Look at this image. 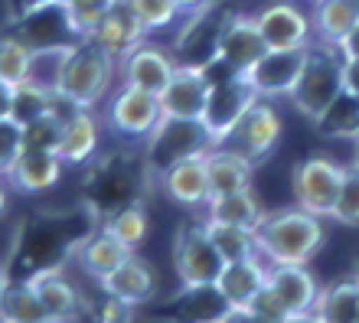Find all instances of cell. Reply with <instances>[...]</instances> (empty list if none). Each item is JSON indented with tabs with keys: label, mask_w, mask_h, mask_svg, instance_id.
<instances>
[{
	"label": "cell",
	"mask_w": 359,
	"mask_h": 323,
	"mask_svg": "<svg viewBox=\"0 0 359 323\" xmlns=\"http://www.w3.org/2000/svg\"><path fill=\"white\" fill-rule=\"evenodd\" d=\"M323 216L294 206V209H278L262 219L255 228L258 252L271 265H307L323 245Z\"/></svg>",
	"instance_id": "cell-1"
},
{
	"label": "cell",
	"mask_w": 359,
	"mask_h": 323,
	"mask_svg": "<svg viewBox=\"0 0 359 323\" xmlns=\"http://www.w3.org/2000/svg\"><path fill=\"white\" fill-rule=\"evenodd\" d=\"M114 76H118V56H111L98 39L86 36L69 49L66 69L59 78V95L79 108H95L108 98Z\"/></svg>",
	"instance_id": "cell-2"
},
{
	"label": "cell",
	"mask_w": 359,
	"mask_h": 323,
	"mask_svg": "<svg viewBox=\"0 0 359 323\" xmlns=\"http://www.w3.org/2000/svg\"><path fill=\"white\" fill-rule=\"evenodd\" d=\"M343 56L340 46H330V43H311L307 46V62H304V72L297 78V85L287 98H291V105L297 108V114H304L307 121H317L327 108L337 102L343 88Z\"/></svg>",
	"instance_id": "cell-3"
},
{
	"label": "cell",
	"mask_w": 359,
	"mask_h": 323,
	"mask_svg": "<svg viewBox=\"0 0 359 323\" xmlns=\"http://www.w3.org/2000/svg\"><path fill=\"white\" fill-rule=\"evenodd\" d=\"M226 268V258L219 255L216 242L209 235L206 219L203 222H183L173 238V271L183 287L216 284Z\"/></svg>",
	"instance_id": "cell-4"
},
{
	"label": "cell",
	"mask_w": 359,
	"mask_h": 323,
	"mask_svg": "<svg viewBox=\"0 0 359 323\" xmlns=\"http://www.w3.org/2000/svg\"><path fill=\"white\" fill-rule=\"evenodd\" d=\"M212 137H209L206 124L193 121V118H167L147 134V167L161 180L177 160L189 157V153L209 151Z\"/></svg>",
	"instance_id": "cell-5"
},
{
	"label": "cell",
	"mask_w": 359,
	"mask_h": 323,
	"mask_svg": "<svg viewBox=\"0 0 359 323\" xmlns=\"http://www.w3.org/2000/svg\"><path fill=\"white\" fill-rule=\"evenodd\" d=\"M226 23H229V10L219 7L216 0H206L203 7L189 10V20L183 23V29L177 33V43H173L177 62H183V66H199V69H206L209 62H216Z\"/></svg>",
	"instance_id": "cell-6"
},
{
	"label": "cell",
	"mask_w": 359,
	"mask_h": 323,
	"mask_svg": "<svg viewBox=\"0 0 359 323\" xmlns=\"http://www.w3.org/2000/svg\"><path fill=\"white\" fill-rule=\"evenodd\" d=\"M343 173L346 167L337 163L327 153H313L307 160H301L294 167V200L297 206L313 216H330L337 209V200H340V186H343Z\"/></svg>",
	"instance_id": "cell-7"
},
{
	"label": "cell",
	"mask_w": 359,
	"mask_h": 323,
	"mask_svg": "<svg viewBox=\"0 0 359 323\" xmlns=\"http://www.w3.org/2000/svg\"><path fill=\"white\" fill-rule=\"evenodd\" d=\"M258 92L255 85L248 82V76L236 72V76H226V78H216L212 85H209V98H206V111L199 121L206 124L209 137H212V147L226 141L232 128L242 121V114L258 102Z\"/></svg>",
	"instance_id": "cell-8"
},
{
	"label": "cell",
	"mask_w": 359,
	"mask_h": 323,
	"mask_svg": "<svg viewBox=\"0 0 359 323\" xmlns=\"http://www.w3.org/2000/svg\"><path fill=\"white\" fill-rule=\"evenodd\" d=\"M10 27L20 39H27L33 49L46 46H76L79 29L72 27L69 7L62 0H36L20 10V17H10Z\"/></svg>",
	"instance_id": "cell-9"
},
{
	"label": "cell",
	"mask_w": 359,
	"mask_h": 323,
	"mask_svg": "<svg viewBox=\"0 0 359 323\" xmlns=\"http://www.w3.org/2000/svg\"><path fill=\"white\" fill-rule=\"evenodd\" d=\"M281 131H284L281 114L268 105V98H258L255 105L242 114V121L232 128V134H229L219 147L238 151L242 157H248L252 163H258V160H265L268 153L278 147Z\"/></svg>",
	"instance_id": "cell-10"
},
{
	"label": "cell",
	"mask_w": 359,
	"mask_h": 323,
	"mask_svg": "<svg viewBox=\"0 0 359 323\" xmlns=\"http://www.w3.org/2000/svg\"><path fill=\"white\" fill-rule=\"evenodd\" d=\"M108 124L124 137H147V134L163 121V102L154 92L134 85H121L118 95L111 98V105L104 111Z\"/></svg>",
	"instance_id": "cell-11"
},
{
	"label": "cell",
	"mask_w": 359,
	"mask_h": 323,
	"mask_svg": "<svg viewBox=\"0 0 359 323\" xmlns=\"http://www.w3.org/2000/svg\"><path fill=\"white\" fill-rule=\"evenodd\" d=\"M304 62H307V46L304 49H268L245 76L262 98H281L294 92V85H297V78L304 72Z\"/></svg>",
	"instance_id": "cell-12"
},
{
	"label": "cell",
	"mask_w": 359,
	"mask_h": 323,
	"mask_svg": "<svg viewBox=\"0 0 359 323\" xmlns=\"http://www.w3.org/2000/svg\"><path fill=\"white\" fill-rule=\"evenodd\" d=\"M151 177V173H144ZM141 173H134V167L124 157H102L95 173L88 177V186H92L95 200H92V209L95 216H108L111 209L124 206V202H134V183L144 180Z\"/></svg>",
	"instance_id": "cell-13"
},
{
	"label": "cell",
	"mask_w": 359,
	"mask_h": 323,
	"mask_svg": "<svg viewBox=\"0 0 359 323\" xmlns=\"http://www.w3.org/2000/svg\"><path fill=\"white\" fill-rule=\"evenodd\" d=\"M177 66L180 62L167 49L141 43L121 59V85H134L144 88V92H154V95H163L167 85L173 82Z\"/></svg>",
	"instance_id": "cell-14"
},
{
	"label": "cell",
	"mask_w": 359,
	"mask_h": 323,
	"mask_svg": "<svg viewBox=\"0 0 359 323\" xmlns=\"http://www.w3.org/2000/svg\"><path fill=\"white\" fill-rule=\"evenodd\" d=\"M258 27H262V36H265L268 49H304L311 46V36H313L311 17L297 4H291V0L268 4L258 13Z\"/></svg>",
	"instance_id": "cell-15"
},
{
	"label": "cell",
	"mask_w": 359,
	"mask_h": 323,
	"mask_svg": "<svg viewBox=\"0 0 359 323\" xmlns=\"http://www.w3.org/2000/svg\"><path fill=\"white\" fill-rule=\"evenodd\" d=\"M209 151L189 153L183 160H177L170 170L161 177V190L170 196L177 206H206L212 196V183H209Z\"/></svg>",
	"instance_id": "cell-16"
},
{
	"label": "cell",
	"mask_w": 359,
	"mask_h": 323,
	"mask_svg": "<svg viewBox=\"0 0 359 323\" xmlns=\"http://www.w3.org/2000/svg\"><path fill=\"white\" fill-rule=\"evenodd\" d=\"M265 53H268V43H265V36H262L258 17L229 13L226 33H222V43H219V59H222L232 72H242V76H245Z\"/></svg>",
	"instance_id": "cell-17"
},
{
	"label": "cell",
	"mask_w": 359,
	"mask_h": 323,
	"mask_svg": "<svg viewBox=\"0 0 359 323\" xmlns=\"http://www.w3.org/2000/svg\"><path fill=\"white\" fill-rule=\"evenodd\" d=\"M268 284L291 310V320H313V307L320 301V287L304 265H271Z\"/></svg>",
	"instance_id": "cell-18"
},
{
	"label": "cell",
	"mask_w": 359,
	"mask_h": 323,
	"mask_svg": "<svg viewBox=\"0 0 359 323\" xmlns=\"http://www.w3.org/2000/svg\"><path fill=\"white\" fill-rule=\"evenodd\" d=\"M209 85H212V82H209L206 69L183 66V62H180L177 72H173V82L161 95L163 114H167V118H193V121H199L203 111H206Z\"/></svg>",
	"instance_id": "cell-19"
},
{
	"label": "cell",
	"mask_w": 359,
	"mask_h": 323,
	"mask_svg": "<svg viewBox=\"0 0 359 323\" xmlns=\"http://www.w3.org/2000/svg\"><path fill=\"white\" fill-rule=\"evenodd\" d=\"M62 157L56 151H27L17 157V163L4 173L10 190L23 193V196H33V193H46L49 186H56L59 177H62Z\"/></svg>",
	"instance_id": "cell-20"
},
{
	"label": "cell",
	"mask_w": 359,
	"mask_h": 323,
	"mask_svg": "<svg viewBox=\"0 0 359 323\" xmlns=\"http://www.w3.org/2000/svg\"><path fill=\"white\" fill-rule=\"evenodd\" d=\"M33 291L39 294L43 307L49 310V320H76L82 314V294H79V287L72 284L62 271V265H49V268H39L33 275L27 277Z\"/></svg>",
	"instance_id": "cell-21"
},
{
	"label": "cell",
	"mask_w": 359,
	"mask_h": 323,
	"mask_svg": "<svg viewBox=\"0 0 359 323\" xmlns=\"http://www.w3.org/2000/svg\"><path fill=\"white\" fill-rule=\"evenodd\" d=\"M144 33H147V27H144L141 17L134 13L131 4H128V0H114L111 10H108L102 17V23L95 27L92 39H98L111 56L124 59L134 46L144 43Z\"/></svg>",
	"instance_id": "cell-22"
},
{
	"label": "cell",
	"mask_w": 359,
	"mask_h": 323,
	"mask_svg": "<svg viewBox=\"0 0 359 323\" xmlns=\"http://www.w3.org/2000/svg\"><path fill=\"white\" fill-rule=\"evenodd\" d=\"M262 258L265 255H252V258H242V261H229V265L222 268L216 287L232 310H242V314H245L248 304L255 301V294L268 284V268L262 265Z\"/></svg>",
	"instance_id": "cell-23"
},
{
	"label": "cell",
	"mask_w": 359,
	"mask_h": 323,
	"mask_svg": "<svg viewBox=\"0 0 359 323\" xmlns=\"http://www.w3.org/2000/svg\"><path fill=\"white\" fill-rule=\"evenodd\" d=\"M76 258H79V265L86 268L95 281H102V277L111 275L114 268H121L128 258H134V245H128L124 238L114 235L111 228L102 226L98 232L86 235V242L79 245Z\"/></svg>",
	"instance_id": "cell-24"
},
{
	"label": "cell",
	"mask_w": 359,
	"mask_h": 323,
	"mask_svg": "<svg viewBox=\"0 0 359 323\" xmlns=\"http://www.w3.org/2000/svg\"><path fill=\"white\" fill-rule=\"evenodd\" d=\"M102 284L104 294L111 297H121V301H128V304H147L154 297V291H157V275L151 271V265L144 261V258H128L121 268H114L108 277H102L98 281Z\"/></svg>",
	"instance_id": "cell-25"
},
{
	"label": "cell",
	"mask_w": 359,
	"mask_h": 323,
	"mask_svg": "<svg viewBox=\"0 0 359 323\" xmlns=\"http://www.w3.org/2000/svg\"><path fill=\"white\" fill-rule=\"evenodd\" d=\"M359 20V0H313L311 23L313 36L330 46H343Z\"/></svg>",
	"instance_id": "cell-26"
},
{
	"label": "cell",
	"mask_w": 359,
	"mask_h": 323,
	"mask_svg": "<svg viewBox=\"0 0 359 323\" xmlns=\"http://www.w3.org/2000/svg\"><path fill=\"white\" fill-rule=\"evenodd\" d=\"M209 183H212V196H222V193H236V190H248L252 186V173H255V163L242 157L238 151H229V147H209ZM209 196V200H212Z\"/></svg>",
	"instance_id": "cell-27"
},
{
	"label": "cell",
	"mask_w": 359,
	"mask_h": 323,
	"mask_svg": "<svg viewBox=\"0 0 359 323\" xmlns=\"http://www.w3.org/2000/svg\"><path fill=\"white\" fill-rule=\"evenodd\" d=\"M313 320L330 323H359V275L333 281L320 291V301L313 307Z\"/></svg>",
	"instance_id": "cell-28"
},
{
	"label": "cell",
	"mask_w": 359,
	"mask_h": 323,
	"mask_svg": "<svg viewBox=\"0 0 359 323\" xmlns=\"http://www.w3.org/2000/svg\"><path fill=\"white\" fill-rule=\"evenodd\" d=\"M265 216L268 212L262 209V202L255 200L252 186H248V190H236V193H222V196H212V200L206 202V219H216V222L258 228Z\"/></svg>",
	"instance_id": "cell-29"
},
{
	"label": "cell",
	"mask_w": 359,
	"mask_h": 323,
	"mask_svg": "<svg viewBox=\"0 0 359 323\" xmlns=\"http://www.w3.org/2000/svg\"><path fill=\"white\" fill-rule=\"evenodd\" d=\"M95 151H98V121H95L92 108H79L66 121V137L59 147V157L69 167H79V163L92 160Z\"/></svg>",
	"instance_id": "cell-30"
},
{
	"label": "cell",
	"mask_w": 359,
	"mask_h": 323,
	"mask_svg": "<svg viewBox=\"0 0 359 323\" xmlns=\"http://www.w3.org/2000/svg\"><path fill=\"white\" fill-rule=\"evenodd\" d=\"M0 320L7 323H46L49 310L43 307L39 294L33 291L29 281L10 284V277H4V294H0Z\"/></svg>",
	"instance_id": "cell-31"
},
{
	"label": "cell",
	"mask_w": 359,
	"mask_h": 323,
	"mask_svg": "<svg viewBox=\"0 0 359 323\" xmlns=\"http://www.w3.org/2000/svg\"><path fill=\"white\" fill-rule=\"evenodd\" d=\"M53 95L56 92H46V88L33 85V82H23L17 88H4V111L0 114L13 118L20 124H29L53 108Z\"/></svg>",
	"instance_id": "cell-32"
},
{
	"label": "cell",
	"mask_w": 359,
	"mask_h": 323,
	"mask_svg": "<svg viewBox=\"0 0 359 323\" xmlns=\"http://www.w3.org/2000/svg\"><path fill=\"white\" fill-rule=\"evenodd\" d=\"M206 228L212 242H216L219 255L229 261H242V258H252V255H262L258 252V235L255 228H245V226H232V222H216V219H206Z\"/></svg>",
	"instance_id": "cell-33"
},
{
	"label": "cell",
	"mask_w": 359,
	"mask_h": 323,
	"mask_svg": "<svg viewBox=\"0 0 359 323\" xmlns=\"http://www.w3.org/2000/svg\"><path fill=\"white\" fill-rule=\"evenodd\" d=\"M323 137H359V95L343 88L337 102L313 121Z\"/></svg>",
	"instance_id": "cell-34"
},
{
	"label": "cell",
	"mask_w": 359,
	"mask_h": 323,
	"mask_svg": "<svg viewBox=\"0 0 359 323\" xmlns=\"http://www.w3.org/2000/svg\"><path fill=\"white\" fill-rule=\"evenodd\" d=\"M29 66H33V46L17 33H7L0 46V88L23 85L29 78Z\"/></svg>",
	"instance_id": "cell-35"
},
{
	"label": "cell",
	"mask_w": 359,
	"mask_h": 323,
	"mask_svg": "<svg viewBox=\"0 0 359 323\" xmlns=\"http://www.w3.org/2000/svg\"><path fill=\"white\" fill-rule=\"evenodd\" d=\"M104 228H111L118 238H124L128 245L141 248L144 238H147V232H151V219H147V209H144L141 200L134 202H124V206H118V209H111L108 216L102 219Z\"/></svg>",
	"instance_id": "cell-36"
},
{
	"label": "cell",
	"mask_w": 359,
	"mask_h": 323,
	"mask_svg": "<svg viewBox=\"0 0 359 323\" xmlns=\"http://www.w3.org/2000/svg\"><path fill=\"white\" fill-rule=\"evenodd\" d=\"M69 49L72 46H46V49H33V66H29V78L33 85L46 88V92H59V78L66 69Z\"/></svg>",
	"instance_id": "cell-37"
},
{
	"label": "cell",
	"mask_w": 359,
	"mask_h": 323,
	"mask_svg": "<svg viewBox=\"0 0 359 323\" xmlns=\"http://www.w3.org/2000/svg\"><path fill=\"white\" fill-rule=\"evenodd\" d=\"M333 219L343 222V226H359V163H346V173H343V186H340V200H337V209Z\"/></svg>",
	"instance_id": "cell-38"
},
{
	"label": "cell",
	"mask_w": 359,
	"mask_h": 323,
	"mask_svg": "<svg viewBox=\"0 0 359 323\" xmlns=\"http://www.w3.org/2000/svg\"><path fill=\"white\" fill-rule=\"evenodd\" d=\"M114 0H69V17H72V27L79 29V36L86 39L95 33V27L102 23V17L111 10Z\"/></svg>",
	"instance_id": "cell-39"
},
{
	"label": "cell",
	"mask_w": 359,
	"mask_h": 323,
	"mask_svg": "<svg viewBox=\"0 0 359 323\" xmlns=\"http://www.w3.org/2000/svg\"><path fill=\"white\" fill-rule=\"evenodd\" d=\"M128 4L134 7V13L141 17V23L147 29L167 27V23L177 20V13H183L177 0H128Z\"/></svg>",
	"instance_id": "cell-40"
},
{
	"label": "cell",
	"mask_w": 359,
	"mask_h": 323,
	"mask_svg": "<svg viewBox=\"0 0 359 323\" xmlns=\"http://www.w3.org/2000/svg\"><path fill=\"white\" fill-rule=\"evenodd\" d=\"M23 151H27V141H23V124L0 114V167H4V173L17 163V157Z\"/></svg>",
	"instance_id": "cell-41"
},
{
	"label": "cell",
	"mask_w": 359,
	"mask_h": 323,
	"mask_svg": "<svg viewBox=\"0 0 359 323\" xmlns=\"http://www.w3.org/2000/svg\"><path fill=\"white\" fill-rule=\"evenodd\" d=\"M248 320H268V323H281V320H291V310L284 307V301L271 291V284H265L262 291L255 294V301L248 304Z\"/></svg>",
	"instance_id": "cell-42"
},
{
	"label": "cell",
	"mask_w": 359,
	"mask_h": 323,
	"mask_svg": "<svg viewBox=\"0 0 359 323\" xmlns=\"http://www.w3.org/2000/svg\"><path fill=\"white\" fill-rule=\"evenodd\" d=\"M343 85H346V92L359 95V56H346V62H343Z\"/></svg>",
	"instance_id": "cell-43"
},
{
	"label": "cell",
	"mask_w": 359,
	"mask_h": 323,
	"mask_svg": "<svg viewBox=\"0 0 359 323\" xmlns=\"http://www.w3.org/2000/svg\"><path fill=\"white\" fill-rule=\"evenodd\" d=\"M343 56H359V20H356V27L350 29V36H346V43H343Z\"/></svg>",
	"instance_id": "cell-44"
},
{
	"label": "cell",
	"mask_w": 359,
	"mask_h": 323,
	"mask_svg": "<svg viewBox=\"0 0 359 323\" xmlns=\"http://www.w3.org/2000/svg\"><path fill=\"white\" fill-rule=\"evenodd\" d=\"M177 4H180V10H187V13H189V10L203 7V4H206V0H177Z\"/></svg>",
	"instance_id": "cell-45"
},
{
	"label": "cell",
	"mask_w": 359,
	"mask_h": 323,
	"mask_svg": "<svg viewBox=\"0 0 359 323\" xmlns=\"http://www.w3.org/2000/svg\"><path fill=\"white\" fill-rule=\"evenodd\" d=\"M356 163H359V137H356Z\"/></svg>",
	"instance_id": "cell-46"
},
{
	"label": "cell",
	"mask_w": 359,
	"mask_h": 323,
	"mask_svg": "<svg viewBox=\"0 0 359 323\" xmlns=\"http://www.w3.org/2000/svg\"><path fill=\"white\" fill-rule=\"evenodd\" d=\"M356 275H359V258H356Z\"/></svg>",
	"instance_id": "cell-47"
}]
</instances>
